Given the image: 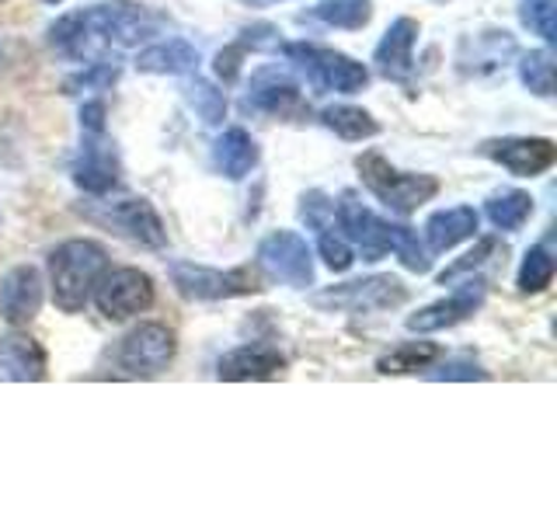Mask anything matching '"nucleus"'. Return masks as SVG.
<instances>
[{"instance_id":"obj_1","label":"nucleus","mask_w":557,"mask_h":522,"mask_svg":"<svg viewBox=\"0 0 557 522\" xmlns=\"http://www.w3.org/2000/svg\"><path fill=\"white\" fill-rule=\"evenodd\" d=\"M168 25L164 14L139 8L133 0H109L74 14H63L49 28V39L74 60H101L109 49H129L153 39Z\"/></svg>"},{"instance_id":"obj_2","label":"nucleus","mask_w":557,"mask_h":522,"mask_svg":"<svg viewBox=\"0 0 557 522\" xmlns=\"http://www.w3.org/2000/svg\"><path fill=\"white\" fill-rule=\"evenodd\" d=\"M109 265L104 248L95 240H66L49 254V286L52 300L63 313H77L91 300L98 275Z\"/></svg>"},{"instance_id":"obj_3","label":"nucleus","mask_w":557,"mask_h":522,"mask_svg":"<svg viewBox=\"0 0 557 522\" xmlns=\"http://www.w3.org/2000/svg\"><path fill=\"white\" fill-rule=\"evenodd\" d=\"M359 174L366 188L391 209L397 216H408L414 213L418 206H425L432 196H440V182L432 174H411V171H397L383 161L380 153H362L356 161Z\"/></svg>"},{"instance_id":"obj_4","label":"nucleus","mask_w":557,"mask_h":522,"mask_svg":"<svg viewBox=\"0 0 557 522\" xmlns=\"http://www.w3.org/2000/svg\"><path fill=\"white\" fill-rule=\"evenodd\" d=\"M286 57L289 63H296V70H304L307 80L318 87V91L359 95L362 87L370 84V70L335 49L296 42V46H286Z\"/></svg>"},{"instance_id":"obj_5","label":"nucleus","mask_w":557,"mask_h":522,"mask_svg":"<svg viewBox=\"0 0 557 522\" xmlns=\"http://www.w3.org/2000/svg\"><path fill=\"white\" fill-rule=\"evenodd\" d=\"M310 303L321 310H348V313L394 310L400 303H408V286L394 275H370V278H356V283L313 293Z\"/></svg>"},{"instance_id":"obj_6","label":"nucleus","mask_w":557,"mask_h":522,"mask_svg":"<svg viewBox=\"0 0 557 522\" xmlns=\"http://www.w3.org/2000/svg\"><path fill=\"white\" fill-rule=\"evenodd\" d=\"M171 278L185 300H199V303H216V300H231V296H248L261 289V278L251 269H206V265H191V261H171Z\"/></svg>"},{"instance_id":"obj_7","label":"nucleus","mask_w":557,"mask_h":522,"mask_svg":"<svg viewBox=\"0 0 557 522\" xmlns=\"http://www.w3.org/2000/svg\"><path fill=\"white\" fill-rule=\"evenodd\" d=\"M258 269L265 272L272 283H283L293 289H307L313 283V258L300 234L275 231L261 240L258 248Z\"/></svg>"},{"instance_id":"obj_8","label":"nucleus","mask_w":557,"mask_h":522,"mask_svg":"<svg viewBox=\"0 0 557 522\" xmlns=\"http://www.w3.org/2000/svg\"><path fill=\"white\" fill-rule=\"evenodd\" d=\"M95 303L104 318L126 321L133 313H144L153 303V278L139 269H112L101 272L95 283Z\"/></svg>"},{"instance_id":"obj_9","label":"nucleus","mask_w":557,"mask_h":522,"mask_svg":"<svg viewBox=\"0 0 557 522\" xmlns=\"http://www.w3.org/2000/svg\"><path fill=\"white\" fill-rule=\"evenodd\" d=\"M87 216L112 226L115 234L129 237L136 244H147V248H164L168 244V231L157 209L147 199H119V202H101L87 209Z\"/></svg>"},{"instance_id":"obj_10","label":"nucleus","mask_w":557,"mask_h":522,"mask_svg":"<svg viewBox=\"0 0 557 522\" xmlns=\"http://www.w3.org/2000/svg\"><path fill=\"white\" fill-rule=\"evenodd\" d=\"M174 335L164 324H139L119 345V365L129 376H157L174 359Z\"/></svg>"},{"instance_id":"obj_11","label":"nucleus","mask_w":557,"mask_h":522,"mask_svg":"<svg viewBox=\"0 0 557 522\" xmlns=\"http://www.w3.org/2000/svg\"><path fill=\"white\" fill-rule=\"evenodd\" d=\"M484 157H492L495 164L512 171L516 178H536L554 167L557 147L544 136H505V139H487L481 147Z\"/></svg>"},{"instance_id":"obj_12","label":"nucleus","mask_w":557,"mask_h":522,"mask_svg":"<svg viewBox=\"0 0 557 522\" xmlns=\"http://www.w3.org/2000/svg\"><path fill=\"white\" fill-rule=\"evenodd\" d=\"M335 216L345 231V240L362 251V261H380L387 254V220H380L356 191H345Z\"/></svg>"},{"instance_id":"obj_13","label":"nucleus","mask_w":557,"mask_h":522,"mask_svg":"<svg viewBox=\"0 0 557 522\" xmlns=\"http://www.w3.org/2000/svg\"><path fill=\"white\" fill-rule=\"evenodd\" d=\"M484 296H487V286L481 283V278H470V283H463L457 293H449L446 300L429 303V307H422L418 313H411V318H408V331L429 335V331H443V327L460 324V321L470 318V313H478L484 307Z\"/></svg>"},{"instance_id":"obj_14","label":"nucleus","mask_w":557,"mask_h":522,"mask_svg":"<svg viewBox=\"0 0 557 522\" xmlns=\"http://www.w3.org/2000/svg\"><path fill=\"white\" fill-rule=\"evenodd\" d=\"M42 307V275L32 265H14L0 278V318L11 327H25Z\"/></svg>"},{"instance_id":"obj_15","label":"nucleus","mask_w":557,"mask_h":522,"mask_svg":"<svg viewBox=\"0 0 557 522\" xmlns=\"http://www.w3.org/2000/svg\"><path fill=\"white\" fill-rule=\"evenodd\" d=\"M74 182L87 196H104L119 182V157L104 144V133H84V147L74 161Z\"/></svg>"},{"instance_id":"obj_16","label":"nucleus","mask_w":557,"mask_h":522,"mask_svg":"<svg viewBox=\"0 0 557 522\" xmlns=\"http://www.w3.org/2000/svg\"><path fill=\"white\" fill-rule=\"evenodd\" d=\"M414 42H418V22L414 17H397V22L383 32V39L373 52L376 70L387 80L408 84L414 74Z\"/></svg>"},{"instance_id":"obj_17","label":"nucleus","mask_w":557,"mask_h":522,"mask_svg":"<svg viewBox=\"0 0 557 522\" xmlns=\"http://www.w3.org/2000/svg\"><path fill=\"white\" fill-rule=\"evenodd\" d=\"M248 109H258V112L275 115V119H296V115L307 112V101L300 95V87H296L289 77L275 74V70H265V74H258L251 80Z\"/></svg>"},{"instance_id":"obj_18","label":"nucleus","mask_w":557,"mask_h":522,"mask_svg":"<svg viewBox=\"0 0 557 522\" xmlns=\"http://www.w3.org/2000/svg\"><path fill=\"white\" fill-rule=\"evenodd\" d=\"M286 370V356L272 345H240L234 352H226L216 365L220 380L244 383V380H272L275 373Z\"/></svg>"},{"instance_id":"obj_19","label":"nucleus","mask_w":557,"mask_h":522,"mask_svg":"<svg viewBox=\"0 0 557 522\" xmlns=\"http://www.w3.org/2000/svg\"><path fill=\"white\" fill-rule=\"evenodd\" d=\"M478 234V213L470 206H453V209H440L432 213L425 223V240L432 254L453 251L457 244H463L467 237Z\"/></svg>"},{"instance_id":"obj_20","label":"nucleus","mask_w":557,"mask_h":522,"mask_svg":"<svg viewBox=\"0 0 557 522\" xmlns=\"http://www.w3.org/2000/svg\"><path fill=\"white\" fill-rule=\"evenodd\" d=\"M0 370L17 383L46 380V352L39 348V341L11 331V335L0 338Z\"/></svg>"},{"instance_id":"obj_21","label":"nucleus","mask_w":557,"mask_h":522,"mask_svg":"<svg viewBox=\"0 0 557 522\" xmlns=\"http://www.w3.org/2000/svg\"><path fill=\"white\" fill-rule=\"evenodd\" d=\"M136 66L144 70V74L182 77V74H191V70L199 66V49L191 42H185V39H168V42L147 46L144 52H139Z\"/></svg>"},{"instance_id":"obj_22","label":"nucleus","mask_w":557,"mask_h":522,"mask_svg":"<svg viewBox=\"0 0 557 522\" xmlns=\"http://www.w3.org/2000/svg\"><path fill=\"white\" fill-rule=\"evenodd\" d=\"M213 164L231 182L248 178L251 167L258 164V144L244 129H226L213 144Z\"/></svg>"},{"instance_id":"obj_23","label":"nucleus","mask_w":557,"mask_h":522,"mask_svg":"<svg viewBox=\"0 0 557 522\" xmlns=\"http://www.w3.org/2000/svg\"><path fill=\"white\" fill-rule=\"evenodd\" d=\"M443 356L440 345L432 341H405L391 348L387 356L376 359V373L383 376H405V373H418V370H429V365Z\"/></svg>"},{"instance_id":"obj_24","label":"nucleus","mask_w":557,"mask_h":522,"mask_svg":"<svg viewBox=\"0 0 557 522\" xmlns=\"http://www.w3.org/2000/svg\"><path fill=\"white\" fill-rule=\"evenodd\" d=\"M321 122L335 136L348 139V144H359V139H373L380 133V122L370 112L356 109V104H331V109L321 112Z\"/></svg>"},{"instance_id":"obj_25","label":"nucleus","mask_w":557,"mask_h":522,"mask_svg":"<svg viewBox=\"0 0 557 522\" xmlns=\"http://www.w3.org/2000/svg\"><path fill=\"white\" fill-rule=\"evenodd\" d=\"M487 220H492L498 231H522L527 220L533 216V199L519 188H502L487 199Z\"/></svg>"},{"instance_id":"obj_26","label":"nucleus","mask_w":557,"mask_h":522,"mask_svg":"<svg viewBox=\"0 0 557 522\" xmlns=\"http://www.w3.org/2000/svg\"><path fill=\"white\" fill-rule=\"evenodd\" d=\"M313 17L331 28H348L356 32L362 25H370L373 17V0H321L318 8H313Z\"/></svg>"},{"instance_id":"obj_27","label":"nucleus","mask_w":557,"mask_h":522,"mask_svg":"<svg viewBox=\"0 0 557 522\" xmlns=\"http://www.w3.org/2000/svg\"><path fill=\"white\" fill-rule=\"evenodd\" d=\"M387 251L400 258V265L411 272H429L432 269V251L425 248L418 234L405 223H387Z\"/></svg>"},{"instance_id":"obj_28","label":"nucleus","mask_w":557,"mask_h":522,"mask_svg":"<svg viewBox=\"0 0 557 522\" xmlns=\"http://www.w3.org/2000/svg\"><path fill=\"white\" fill-rule=\"evenodd\" d=\"M550 278H554V254L547 244H536V248H530L527 258H522L516 283L522 293H540L550 286Z\"/></svg>"},{"instance_id":"obj_29","label":"nucleus","mask_w":557,"mask_h":522,"mask_svg":"<svg viewBox=\"0 0 557 522\" xmlns=\"http://www.w3.org/2000/svg\"><path fill=\"white\" fill-rule=\"evenodd\" d=\"M519 80L530 87L533 95L550 98L554 95V57L547 49H533L519 60Z\"/></svg>"},{"instance_id":"obj_30","label":"nucleus","mask_w":557,"mask_h":522,"mask_svg":"<svg viewBox=\"0 0 557 522\" xmlns=\"http://www.w3.org/2000/svg\"><path fill=\"white\" fill-rule=\"evenodd\" d=\"M185 98H188V104L196 109V115L206 122V126H220V122H223V115H226V98L209 80H199L196 77V80L185 87Z\"/></svg>"},{"instance_id":"obj_31","label":"nucleus","mask_w":557,"mask_h":522,"mask_svg":"<svg viewBox=\"0 0 557 522\" xmlns=\"http://www.w3.org/2000/svg\"><path fill=\"white\" fill-rule=\"evenodd\" d=\"M554 8H557V0H522L519 17H522V25H527L530 32H536L544 42H554L557 39L554 35Z\"/></svg>"},{"instance_id":"obj_32","label":"nucleus","mask_w":557,"mask_h":522,"mask_svg":"<svg viewBox=\"0 0 557 522\" xmlns=\"http://www.w3.org/2000/svg\"><path fill=\"white\" fill-rule=\"evenodd\" d=\"M318 248H321V258H324V265L331 272H345L348 265H352V258H356L352 248H348V240L331 231V226L318 231Z\"/></svg>"},{"instance_id":"obj_33","label":"nucleus","mask_w":557,"mask_h":522,"mask_svg":"<svg viewBox=\"0 0 557 522\" xmlns=\"http://www.w3.org/2000/svg\"><path fill=\"white\" fill-rule=\"evenodd\" d=\"M300 216L307 220V226H313V231H324V226H331V216H335V206H331L324 191H310V196H304Z\"/></svg>"},{"instance_id":"obj_34","label":"nucleus","mask_w":557,"mask_h":522,"mask_svg":"<svg viewBox=\"0 0 557 522\" xmlns=\"http://www.w3.org/2000/svg\"><path fill=\"white\" fill-rule=\"evenodd\" d=\"M429 380H467V383H474V380H487V373L470 359H446L440 370H429Z\"/></svg>"},{"instance_id":"obj_35","label":"nucleus","mask_w":557,"mask_h":522,"mask_svg":"<svg viewBox=\"0 0 557 522\" xmlns=\"http://www.w3.org/2000/svg\"><path fill=\"white\" fill-rule=\"evenodd\" d=\"M492 251H495V240H481L474 251H470V254H463V258L457 261V265H453V269H446V272L440 275V283L446 286L449 278H457V275H463V272H470V269H481L484 261H487V254H492Z\"/></svg>"},{"instance_id":"obj_36","label":"nucleus","mask_w":557,"mask_h":522,"mask_svg":"<svg viewBox=\"0 0 557 522\" xmlns=\"http://www.w3.org/2000/svg\"><path fill=\"white\" fill-rule=\"evenodd\" d=\"M115 77H119V70H115V66L91 63V70H87V74L74 77L66 87H70V91H77V87H101V84H112Z\"/></svg>"},{"instance_id":"obj_37","label":"nucleus","mask_w":557,"mask_h":522,"mask_svg":"<svg viewBox=\"0 0 557 522\" xmlns=\"http://www.w3.org/2000/svg\"><path fill=\"white\" fill-rule=\"evenodd\" d=\"M240 57H244V46L237 42V46H231V49H223L220 57H216V74L231 84V80H237V74H240Z\"/></svg>"},{"instance_id":"obj_38","label":"nucleus","mask_w":557,"mask_h":522,"mask_svg":"<svg viewBox=\"0 0 557 522\" xmlns=\"http://www.w3.org/2000/svg\"><path fill=\"white\" fill-rule=\"evenodd\" d=\"M81 126H84V133H104V104L101 101H87L84 104Z\"/></svg>"},{"instance_id":"obj_39","label":"nucleus","mask_w":557,"mask_h":522,"mask_svg":"<svg viewBox=\"0 0 557 522\" xmlns=\"http://www.w3.org/2000/svg\"><path fill=\"white\" fill-rule=\"evenodd\" d=\"M248 8H272V4H283V0H244Z\"/></svg>"},{"instance_id":"obj_40","label":"nucleus","mask_w":557,"mask_h":522,"mask_svg":"<svg viewBox=\"0 0 557 522\" xmlns=\"http://www.w3.org/2000/svg\"><path fill=\"white\" fill-rule=\"evenodd\" d=\"M46 4H60V0H46Z\"/></svg>"}]
</instances>
